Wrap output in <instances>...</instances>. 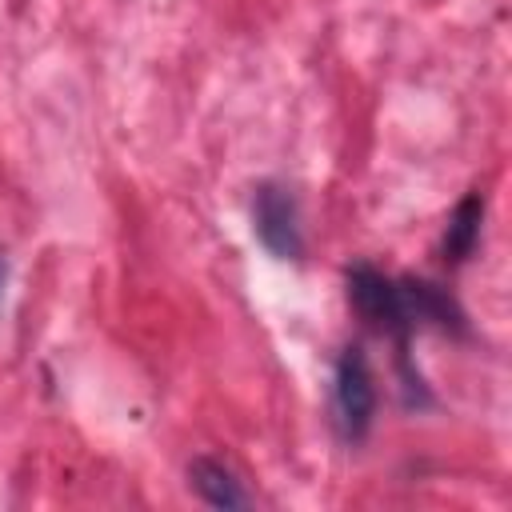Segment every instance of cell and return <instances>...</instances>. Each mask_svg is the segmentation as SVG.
Listing matches in <instances>:
<instances>
[{
    "instance_id": "1",
    "label": "cell",
    "mask_w": 512,
    "mask_h": 512,
    "mask_svg": "<svg viewBox=\"0 0 512 512\" xmlns=\"http://www.w3.org/2000/svg\"><path fill=\"white\" fill-rule=\"evenodd\" d=\"M344 288H348V304L352 312L364 320V328L388 336L396 344V360H408V340H412V320L404 312V292H400V276L380 272L376 264L360 260L344 272Z\"/></svg>"
},
{
    "instance_id": "2",
    "label": "cell",
    "mask_w": 512,
    "mask_h": 512,
    "mask_svg": "<svg viewBox=\"0 0 512 512\" xmlns=\"http://www.w3.org/2000/svg\"><path fill=\"white\" fill-rule=\"evenodd\" d=\"M376 376L360 344L340 348L332 364V428L344 444L368 440L376 424Z\"/></svg>"
},
{
    "instance_id": "3",
    "label": "cell",
    "mask_w": 512,
    "mask_h": 512,
    "mask_svg": "<svg viewBox=\"0 0 512 512\" xmlns=\"http://www.w3.org/2000/svg\"><path fill=\"white\" fill-rule=\"evenodd\" d=\"M252 232L276 260L304 256V228H300V200L280 180H260L252 192Z\"/></svg>"
},
{
    "instance_id": "4",
    "label": "cell",
    "mask_w": 512,
    "mask_h": 512,
    "mask_svg": "<svg viewBox=\"0 0 512 512\" xmlns=\"http://www.w3.org/2000/svg\"><path fill=\"white\" fill-rule=\"evenodd\" d=\"M400 292H404V312L412 320V328H436V332H448V336H468V316L460 308V300L436 284V280H424V276H400Z\"/></svg>"
},
{
    "instance_id": "5",
    "label": "cell",
    "mask_w": 512,
    "mask_h": 512,
    "mask_svg": "<svg viewBox=\"0 0 512 512\" xmlns=\"http://www.w3.org/2000/svg\"><path fill=\"white\" fill-rule=\"evenodd\" d=\"M188 488L208 504V508H248L252 496L244 492V484L236 480V472L228 464H220L216 456H192L188 460Z\"/></svg>"
},
{
    "instance_id": "6",
    "label": "cell",
    "mask_w": 512,
    "mask_h": 512,
    "mask_svg": "<svg viewBox=\"0 0 512 512\" xmlns=\"http://www.w3.org/2000/svg\"><path fill=\"white\" fill-rule=\"evenodd\" d=\"M480 228H484V192H468L456 208H452V216H448V228H444V236H440V260L448 264V268H460L464 260H472V252H476V244H480Z\"/></svg>"
},
{
    "instance_id": "7",
    "label": "cell",
    "mask_w": 512,
    "mask_h": 512,
    "mask_svg": "<svg viewBox=\"0 0 512 512\" xmlns=\"http://www.w3.org/2000/svg\"><path fill=\"white\" fill-rule=\"evenodd\" d=\"M4 280H8V260H4V252H0V292H4Z\"/></svg>"
}]
</instances>
